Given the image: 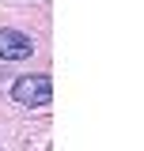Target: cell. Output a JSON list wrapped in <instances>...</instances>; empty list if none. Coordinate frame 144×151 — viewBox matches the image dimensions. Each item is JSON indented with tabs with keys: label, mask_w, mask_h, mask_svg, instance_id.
I'll return each mask as SVG.
<instances>
[{
	"label": "cell",
	"mask_w": 144,
	"mask_h": 151,
	"mask_svg": "<svg viewBox=\"0 0 144 151\" xmlns=\"http://www.w3.org/2000/svg\"><path fill=\"white\" fill-rule=\"evenodd\" d=\"M12 94L23 106H49L53 102V79L49 76H23L12 83Z\"/></svg>",
	"instance_id": "1"
},
{
	"label": "cell",
	"mask_w": 144,
	"mask_h": 151,
	"mask_svg": "<svg viewBox=\"0 0 144 151\" xmlns=\"http://www.w3.org/2000/svg\"><path fill=\"white\" fill-rule=\"evenodd\" d=\"M31 53H34V42L23 34V30H12V27L0 30V57L4 60H27Z\"/></svg>",
	"instance_id": "2"
}]
</instances>
